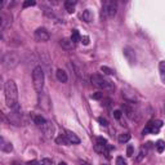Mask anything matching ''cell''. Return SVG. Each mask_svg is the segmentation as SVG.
<instances>
[{
	"label": "cell",
	"mask_w": 165,
	"mask_h": 165,
	"mask_svg": "<svg viewBox=\"0 0 165 165\" xmlns=\"http://www.w3.org/2000/svg\"><path fill=\"white\" fill-rule=\"evenodd\" d=\"M116 165H128V164H126V161L124 160V157L119 156V157H116Z\"/></svg>",
	"instance_id": "31"
},
{
	"label": "cell",
	"mask_w": 165,
	"mask_h": 165,
	"mask_svg": "<svg viewBox=\"0 0 165 165\" xmlns=\"http://www.w3.org/2000/svg\"><path fill=\"white\" fill-rule=\"evenodd\" d=\"M1 151L3 152H12L13 151V146H12V143L10 142H5V139L4 138H1Z\"/></svg>",
	"instance_id": "17"
},
{
	"label": "cell",
	"mask_w": 165,
	"mask_h": 165,
	"mask_svg": "<svg viewBox=\"0 0 165 165\" xmlns=\"http://www.w3.org/2000/svg\"><path fill=\"white\" fill-rule=\"evenodd\" d=\"M97 143H98V145H107V141H106V139H104V138H102V137H98V138H97Z\"/></svg>",
	"instance_id": "35"
},
{
	"label": "cell",
	"mask_w": 165,
	"mask_h": 165,
	"mask_svg": "<svg viewBox=\"0 0 165 165\" xmlns=\"http://www.w3.org/2000/svg\"><path fill=\"white\" fill-rule=\"evenodd\" d=\"M55 142H57L58 145H62V146H70L71 145L70 141L67 139V137H66V134H59L57 137V139H55Z\"/></svg>",
	"instance_id": "18"
},
{
	"label": "cell",
	"mask_w": 165,
	"mask_h": 165,
	"mask_svg": "<svg viewBox=\"0 0 165 165\" xmlns=\"http://www.w3.org/2000/svg\"><path fill=\"white\" fill-rule=\"evenodd\" d=\"M4 93H5V102L10 110L18 107V90L17 85L13 80H8L4 85Z\"/></svg>",
	"instance_id": "1"
},
{
	"label": "cell",
	"mask_w": 165,
	"mask_h": 165,
	"mask_svg": "<svg viewBox=\"0 0 165 165\" xmlns=\"http://www.w3.org/2000/svg\"><path fill=\"white\" fill-rule=\"evenodd\" d=\"M98 121H99V124H101V125H103V126H107V125H108V121H107L104 117H102V116L98 117Z\"/></svg>",
	"instance_id": "34"
},
{
	"label": "cell",
	"mask_w": 165,
	"mask_h": 165,
	"mask_svg": "<svg viewBox=\"0 0 165 165\" xmlns=\"http://www.w3.org/2000/svg\"><path fill=\"white\" fill-rule=\"evenodd\" d=\"M41 130H43L44 133H45V135L47 137H53V134H54V125L52 124L50 121H47V124H45L44 126H41Z\"/></svg>",
	"instance_id": "12"
},
{
	"label": "cell",
	"mask_w": 165,
	"mask_h": 165,
	"mask_svg": "<svg viewBox=\"0 0 165 165\" xmlns=\"http://www.w3.org/2000/svg\"><path fill=\"white\" fill-rule=\"evenodd\" d=\"M59 45H61L62 49H65V50H71L73 48V43L71 39H62L59 41Z\"/></svg>",
	"instance_id": "16"
},
{
	"label": "cell",
	"mask_w": 165,
	"mask_h": 165,
	"mask_svg": "<svg viewBox=\"0 0 165 165\" xmlns=\"http://www.w3.org/2000/svg\"><path fill=\"white\" fill-rule=\"evenodd\" d=\"M122 97L124 99H126L129 103H135L138 102V96L134 90L129 89V88H122Z\"/></svg>",
	"instance_id": "7"
},
{
	"label": "cell",
	"mask_w": 165,
	"mask_h": 165,
	"mask_svg": "<svg viewBox=\"0 0 165 165\" xmlns=\"http://www.w3.org/2000/svg\"><path fill=\"white\" fill-rule=\"evenodd\" d=\"M10 23H12V14L6 12H1V14H0V27H1V30L6 29Z\"/></svg>",
	"instance_id": "10"
},
{
	"label": "cell",
	"mask_w": 165,
	"mask_h": 165,
	"mask_svg": "<svg viewBox=\"0 0 165 165\" xmlns=\"http://www.w3.org/2000/svg\"><path fill=\"white\" fill-rule=\"evenodd\" d=\"M66 137H67V139L70 141L71 145H79L80 143V138L71 130H66Z\"/></svg>",
	"instance_id": "13"
},
{
	"label": "cell",
	"mask_w": 165,
	"mask_h": 165,
	"mask_svg": "<svg viewBox=\"0 0 165 165\" xmlns=\"http://www.w3.org/2000/svg\"><path fill=\"white\" fill-rule=\"evenodd\" d=\"M81 18H83L84 22H86V23L92 22V19H93V13L90 12L89 9L84 10V12H83V14H81Z\"/></svg>",
	"instance_id": "19"
},
{
	"label": "cell",
	"mask_w": 165,
	"mask_h": 165,
	"mask_svg": "<svg viewBox=\"0 0 165 165\" xmlns=\"http://www.w3.org/2000/svg\"><path fill=\"white\" fill-rule=\"evenodd\" d=\"M71 40H72V43H73V44H75V43H79V41L81 40V36H80V34H79V31H78V30H72Z\"/></svg>",
	"instance_id": "22"
},
{
	"label": "cell",
	"mask_w": 165,
	"mask_h": 165,
	"mask_svg": "<svg viewBox=\"0 0 165 165\" xmlns=\"http://www.w3.org/2000/svg\"><path fill=\"white\" fill-rule=\"evenodd\" d=\"M164 148H165V143H164V141H157L156 142V151L157 152H163L164 151Z\"/></svg>",
	"instance_id": "24"
},
{
	"label": "cell",
	"mask_w": 165,
	"mask_h": 165,
	"mask_svg": "<svg viewBox=\"0 0 165 165\" xmlns=\"http://www.w3.org/2000/svg\"><path fill=\"white\" fill-rule=\"evenodd\" d=\"M21 116H22V115H21V112H19V107H16V108H13V111L9 114V121L14 125H21V122H22Z\"/></svg>",
	"instance_id": "9"
},
{
	"label": "cell",
	"mask_w": 165,
	"mask_h": 165,
	"mask_svg": "<svg viewBox=\"0 0 165 165\" xmlns=\"http://www.w3.org/2000/svg\"><path fill=\"white\" fill-rule=\"evenodd\" d=\"M35 39L37 41H40V43H45V41L49 40V37H50V35L47 31V29H44V27H39L36 31H35Z\"/></svg>",
	"instance_id": "8"
},
{
	"label": "cell",
	"mask_w": 165,
	"mask_h": 165,
	"mask_svg": "<svg viewBox=\"0 0 165 165\" xmlns=\"http://www.w3.org/2000/svg\"><path fill=\"white\" fill-rule=\"evenodd\" d=\"M55 78H57V80L61 83H67V80H68L67 73L63 71L62 68H58L57 71H55Z\"/></svg>",
	"instance_id": "14"
},
{
	"label": "cell",
	"mask_w": 165,
	"mask_h": 165,
	"mask_svg": "<svg viewBox=\"0 0 165 165\" xmlns=\"http://www.w3.org/2000/svg\"><path fill=\"white\" fill-rule=\"evenodd\" d=\"M133 152H134V148H133V146H128V148H126V155L129 157L133 156Z\"/></svg>",
	"instance_id": "32"
},
{
	"label": "cell",
	"mask_w": 165,
	"mask_h": 165,
	"mask_svg": "<svg viewBox=\"0 0 165 165\" xmlns=\"http://www.w3.org/2000/svg\"><path fill=\"white\" fill-rule=\"evenodd\" d=\"M102 98H103L102 92H96L94 94H92V99H102Z\"/></svg>",
	"instance_id": "29"
},
{
	"label": "cell",
	"mask_w": 165,
	"mask_h": 165,
	"mask_svg": "<svg viewBox=\"0 0 165 165\" xmlns=\"http://www.w3.org/2000/svg\"><path fill=\"white\" fill-rule=\"evenodd\" d=\"M81 40H83V44H84V45H88V44H89V37H88V36L81 37Z\"/></svg>",
	"instance_id": "36"
},
{
	"label": "cell",
	"mask_w": 165,
	"mask_h": 165,
	"mask_svg": "<svg viewBox=\"0 0 165 165\" xmlns=\"http://www.w3.org/2000/svg\"><path fill=\"white\" fill-rule=\"evenodd\" d=\"M32 121H34V124H36L37 126H44L45 124H47V120H45V117H43L41 115H32Z\"/></svg>",
	"instance_id": "15"
},
{
	"label": "cell",
	"mask_w": 165,
	"mask_h": 165,
	"mask_svg": "<svg viewBox=\"0 0 165 165\" xmlns=\"http://www.w3.org/2000/svg\"><path fill=\"white\" fill-rule=\"evenodd\" d=\"M122 110L125 111L126 116H128L129 119H132V120H137V112L134 110V107L130 106L129 103H124L122 104Z\"/></svg>",
	"instance_id": "11"
},
{
	"label": "cell",
	"mask_w": 165,
	"mask_h": 165,
	"mask_svg": "<svg viewBox=\"0 0 165 165\" xmlns=\"http://www.w3.org/2000/svg\"><path fill=\"white\" fill-rule=\"evenodd\" d=\"M36 165H52V160L50 159H43L41 161H39Z\"/></svg>",
	"instance_id": "30"
},
{
	"label": "cell",
	"mask_w": 165,
	"mask_h": 165,
	"mask_svg": "<svg viewBox=\"0 0 165 165\" xmlns=\"http://www.w3.org/2000/svg\"><path fill=\"white\" fill-rule=\"evenodd\" d=\"M80 164L81 165H90L89 163H86V161H80Z\"/></svg>",
	"instance_id": "37"
},
{
	"label": "cell",
	"mask_w": 165,
	"mask_h": 165,
	"mask_svg": "<svg viewBox=\"0 0 165 165\" xmlns=\"http://www.w3.org/2000/svg\"><path fill=\"white\" fill-rule=\"evenodd\" d=\"M36 5V1H34V0H26V1H23V8H29V6H34Z\"/></svg>",
	"instance_id": "27"
},
{
	"label": "cell",
	"mask_w": 165,
	"mask_h": 165,
	"mask_svg": "<svg viewBox=\"0 0 165 165\" xmlns=\"http://www.w3.org/2000/svg\"><path fill=\"white\" fill-rule=\"evenodd\" d=\"M90 81H92V84L94 86L99 88V89L108 90V92L114 90V84H112L108 79L104 78V76L99 75V73H94V75L90 76Z\"/></svg>",
	"instance_id": "2"
},
{
	"label": "cell",
	"mask_w": 165,
	"mask_h": 165,
	"mask_svg": "<svg viewBox=\"0 0 165 165\" xmlns=\"http://www.w3.org/2000/svg\"><path fill=\"white\" fill-rule=\"evenodd\" d=\"M101 71L103 73H106V75H112V73H114V70H111L110 67H107V66H101Z\"/></svg>",
	"instance_id": "26"
},
{
	"label": "cell",
	"mask_w": 165,
	"mask_h": 165,
	"mask_svg": "<svg viewBox=\"0 0 165 165\" xmlns=\"http://www.w3.org/2000/svg\"><path fill=\"white\" fill-rule=\"evenodd\" d=\"M75 5H76V1H72V0H67L65 1V8L67 10V13H73L75 12Z\"/></svg>",
	"instance_id": "20"
},
{
	"label": "cell",
	"mask_w": 165,
	"mask_h": 165,
	"mask_svg": "<svg viewBox=\"0 0 165 165\" xmlns=\"http://www.w3.org/2000/svg\"><path fill=\"white\" fill-rule=\"evenodd\" d=\"M32 83L36 92H41L44 86V70L41 66H36L32 71Z\"/></svg>",
	"instance_id": "3"
},
{
	"label": "cell",
	"mask_w": 165,
	"mask_h": 165,
	"mask_svg": "<svg viewBox=\"0 0 165 165\" xmlns=\"http://www.w3.org/2000/svg\"><path fill=\"white\" fill-rule=\"evenodd\" d=\"M102 165H106V164H102Z\"/></svg>",
	"instance_id": "39"
},
{
	"label": "cell",
	"mask_w": 165,
	"mask_h": 165,
	"mask_svg": "<svg viewBox=\"0 0 165 165\" xmlns=\"http://www.w3.org/2000/svg\"><path fill=\"white\" fill-rule=\"evenodd\" d=\"M130 139V134L129 133H122V134L119 135V142L120 143H125Z\"/></svg>",
	"instance_id": "23"
},
{
	"label": "cell",
	"mask_w": 165,
	"mask_h": 165,
	"mask_svg": "<svg viewBox=\"0 0 165 165\" xmlns=\"http://www.w3.org/2000/svg\"><path fill=\"white\" fill-rule=\"evenodd\" d=\"M163 126V121L161 120H153V121H150L147 126L145 129H143V134H147V133H152V134H156V133H159L160 128Z\"/></svg>",
	"instance_id": "6"
},
{
	"label": "cell",
	"mask_w": 165,
	"mask_h": 165,
	"mask_svg": "<svg viewBox=\"0 0 165 165\" xmlns=\"http://www.w3.org/2000/svg\"><path fill=\"white\" fill-rule=\"evenodd\" d=\"M58 165H67V164H66V163H63V161H61V163H59Z\"/></svg>",
	"instance_id": "38"
},
{
	"label": "cell",
	"mask_w": 165,
	"mask_h": 165,
	"mask_svg": "<svg viewBox=\"0 0 165 165\" xmlns=\"http://www.w3.org/2000/svg\"><path fill=\"white\" fill-rule=\"evenodd\" d=\"M121 111L120 110H116V111H114V117L115 119H116V120H120V119H121Z\"/></svg>",
	"instance_id": "33"
},
{
	"label": "cell",
	"mask_w": 165,
	"mask_h": 165,
	"mask_svg": "<svg viewBox=\"0 0 165 165\" xmlns=\"http://www.w3.org/2000/svg\"><path fill=\"white\" fill-rule=\"evenodd\" d=\"M130 52H132V50H130V49H128V48L124 49V54H125V57L129 59V62H133L134 59L132 58V53H130Z\"/></svg>",
	"instance_id": "28"
},
{
	"label": "cell",
	"mask_w": 165,
	"mask_h": 165,
	"mask_svg": "<svg viewBox=\"0 0 165 165\" xmlns=\"http://www.w3.org/2000/svg\"><path fill=\"white\" fill-rule=\"evenodd\" d=\"M159 71H160L161 81L165 84V61H161V62L159 63Z\"/></svg>",
	"instance_id": "21"
},
{
	"label": "cell",
	"mask_w": 165,
	"mask_h": 165,
	"mask_svg": "<svg viewBox=\"0 0 165 165\" xmlns=\"http://www.w3.org/2000/svg\"><path fill=\"white\" fill-rule=\"evenodd\" d=\"M73 67H75V71H76V75H78V76H79V78H80V79H81V78H83V76H84V72H83V70H81V68H80V67H79V65H76V62H73Z\"/></svg>",
	"instance_id": "25"
},
{
	"label": "cell",
	"mask_w": 165,
	"mask_h": 165,
	"mask_svg": "<svg viewBox=\"0 0 165 165\" xmlns=\"http://www.w3.org/2000/svg\"><path fill=\"white\" fill-rule=\"evenodd\" d=\"M18 63H19V57L14 52H8V53L3 55V65L6 68H14L16 66H18Z\"/></svg>",
	"instance_id": "5"
},
{
	"label": "cell",
	"mask_w": 165,
	"mask_h": 165,
	"mask_svg": "<svg viewBox=\"0 0 165 165\" xmlns=\"http://www.w3.org/2000/svg\"><path fill=\"white\" fill-rule=\"evenodd\" d=\"M117 3L115 0H104L102 3V17L103 18H114L116 16Z\"/></svg>",
	"instance_id": "4"
}]
</instances>
